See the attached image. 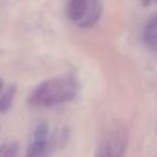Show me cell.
<instances>
[{"label": "cell", "instance_id": "6", "mask_svg": "<svg viewBox=\"0 0 157 157\" xmlns=\"http://www.w3.org/2000/svg\"><path fill=\"white\" fill-rule=\"evenodd\" d=\"M102 3L99 1H90V8L85 20L80 24V28H92L98 23L102 13Z\"/></svg>", "mask_w": 157, "mask_h": 157}, {"label": "cell", "instance_id": "9", "mask_svg": "<svg viewBox=\"0 0 157 157\" xmlns=\"http://www.w3.org/2000/svg\"><path fill=\"white\" fill-rule=\"evenodd\" d=\"M2 88H3V80L1 78H0V93H1Z\"/></svg>", "mask_w": 157, "mask_h": 157}, {"label": "cell", "instance_id": "2", "mask_svg": "<svg viewBox=\"0 0 157 157\" xmlns=\"http://www.w3.org/2000/svg\"><path fill=\"white\" fill-rule=\"evenodd\" d=\"M128 145V130L126 126L116 124L107 131L95 151V157H124Z\"/></svg>", "mask_w": 157, "mask_h": 157}, {"label": "cell", "instance_id": "5", "mask_svg": "<svg viewBox=\"0 0 157 157\" xmlns=\"http://www.w3.org/2000/svg\"><path fill=\"white\" fill-rule=\"evenodd\" d=\"M142 38L146 45L157 51V11L146 22L143 28Z\"/></svg>", "mask_w": 157, "mask_h": 157}, {"label": "cell", "instance_id": "3", "mask_svg": "<svg viewBox=\"0 0 157 157\" xmlns=\"http://www.w3.org/2000/svg\"><path fill=\"white\" fill-rule=\"evenodd\" d=\"M54 145L48 124L41 121L31 131L25 157H48Z\"/></svg>", "mask_w": 157, "mask_h": 157}, {"label": "cell", "instance_id": "1", "mask_svg": "<svg viewBox=\"0 0 157 157\" xmlns=\"http://www.w3.org/2000/svg\"><path fill=\"white\" fill-rule=\"evenodd\" d=\"M78 86L74 78L59 76L45 80L30 93L28 102L33 107H54L68 102L78 95Z\"/></svg>", "mask_w": 157, "mask_h": 157}, {"label": "cell", "instance_id": "4", "mask_svg": "<svg viewBox=\"0 0 157 157\" xmlns=\"http://www.w3.org/2000/svg\"><path fill=\"white\" fill-rule=\"evenodd\" d=\"M90 8V0H72V1L67 2V5H66V16L69 21L75 23L78 26H80V24L87 16Z\"/></svg>", "mask_w": 157, "mask_h": 157}, {"label": "cell", "instance_id": "7", "mask_svg": "<svg viewBox=\"0 0 157 157\" xmlns=\"http://www.w3.org/2000/svg\"><path fill=\"white\" fill-rule=\"evenodd\" d=\"M16 85L11 84L6 88L5 92L0 96V113H6L12 107V103L16 95Z\"/></svg>", "mask_w": 157, "mask_h": 157}, {"label": "cell", "instance_id": "8", "mask_svg": "<svg viewBox=\"0 0 157 157\" xmlns=\"http://www.w3.org/2000/svg\"><path fill=\"white\" fill-rule=\"evenodd\" d=\"M20 145L17 142L10 141L0 145V157H18Z\"/></svg>", "mask_w": 157, "mask_h": 157}]
</instances>
